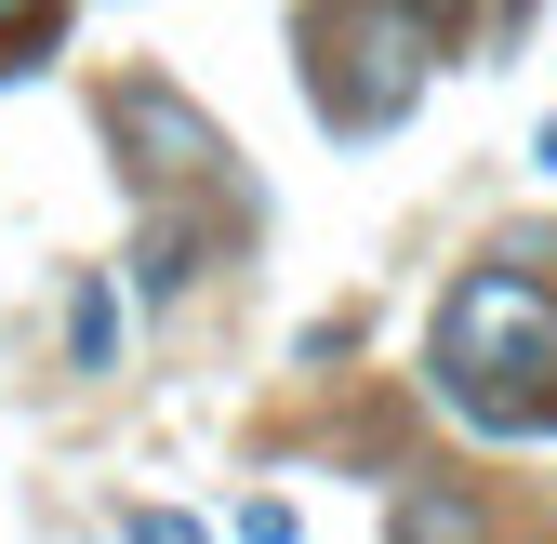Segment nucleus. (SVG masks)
Listing matches in <instances>:
<instances>
[{
	"instance_id": "nucleus-1",
	"label": "nucleus",
	"mask_w": 557,
	"mask_h": 544,
	"mask_svg": "<svg viewBox=\"0 0 557 544\" xmlns=\"http://www.w3.org/2000/svg\"><path fill=\"white\" fill-rule=\"evenodd\" d=\"M438 398L492 438H544L557 425V293L518 265H478L438 306Z\"/></svg>"
},
{
	"instance_id": "nucleus-2",
	"label": "nucleus",
	"mask_w": 557,
	"mask_h": 544,
	"mask_svg": "<svg viewBox=\"0 0 557 544\" xmlns=\"http://www.w3.org/2000/svg\"><path fill=\"white\" fill-rule=\"evenodd\" d=\"M107 133L133 147V173H147V186H199V173L226 160V133L199 120V107H186L173 81H120V107H107Z\"/></svg>"
},
{
	"instance_id": "nucleus-3",
	"label": "nucleus",
	"mask_w": 557,
	"mask_h": 544,
	"mask_svg": "<svg viewBox=\"0 0 557 544\" xmlns=\"http://www.w3.org/2000/svg\"><path fill=\"white\" fill-rule=\"evenodd\" d=\"M53 27H66V0H0V81H14V66H40Z\"/></svg>"
},
{
	"instance_id": "nucleus-4",
	"label": "nucleus",
	"mask_w": 557,
	"mask_h": 544,
	"mask_svg": "<svg viewBox=\"0 0 557 544\" xmlns=\"http://www.w3.org/2000/svg\"><path fill=\"white\" fill-rule=\"evenodd\" d=\"M398 14H411V27H425V40H451V27L478 14V0H398Z\"/></svg>"
}]
</instances>
